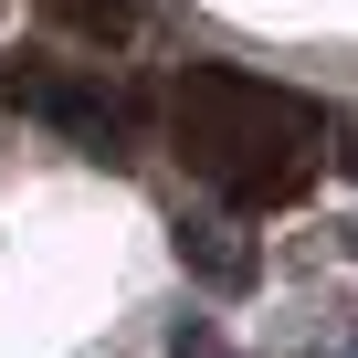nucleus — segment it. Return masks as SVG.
<instances>
[{
	"label": "nucleus",
	"instance_id": "obj_1",
	"mask_svg": "<svg viewBox=\"0 0 358 358\" xmlns=\"http://www.w3.org/2000/svg\"><path fill=\"white\" fill-rule=\"evenodd\" d=\"M169 116H179V158H190L232 211H274V201H295L306 179H316L327 116H316L306 95L264 85V74L190 64V74H179V95H169Z\"/></svg>",
	"mask_w": 358,
	"mask_h": 358
},
{
	"label": "nucleus",
	"instance_id": "obj_3",
	"mask_svg": "<svg viewBox=\"0 0 358 358\" xmlns=\"http://www.w3.org/2000/svg\"><path fill=\"white\" fill-rule=\"evenodd\" d=\"M179 264H201L211 285H253V243H232L222 222H179Z\"/></svg>",
	"mask_w": 358,
	"mask_h": 358
},
{
	"label": "nucleus",
	"instance_id": "obj_2",
	"mask_svg": "<svg viewBox=\"0 0 358 358\" xmlns=\"http://www.w3.org/2000/svg\"><path fill=\"white\" fill-rule=\"evenodd\" d=\"M0 106H32V116L95 137V158H116V137H127V106H116L106 85H74V74H53V64H32V53L0 64Z\"/></svg>",
	"mask_w": 358,
	"mask_h": 358
},
{
	"label": "nucleus",
	"instance_id": "obj_5",
	"mask_svg": "<svg viewBox=\"0 0 358 358\" xmlns=\"http://www.w3.org/2000/svg\"><path fill=\"white\" fill-rule=\"evenodd\" d=\"M348 243H358V232H348Z\"/></svg>",
	"mask_w": 358,
	"mask_h": 358
},
{
	"label": "nucleus",
	"instance_id": "obj_4",
	"mask_svg": "<svg viewBox=\"0 0 358 358\" xmlns=\"http://www.w3.org/2000/svg\"><path fill=\"white\" fill-rule=\"evenodd\" d=\"M53 11H64V22H85L95 43H116V32H127V11H116V0H53Z\"/></svg>",
	"mask_w": 358,
	"mask_h": 358
}]
</instances>
